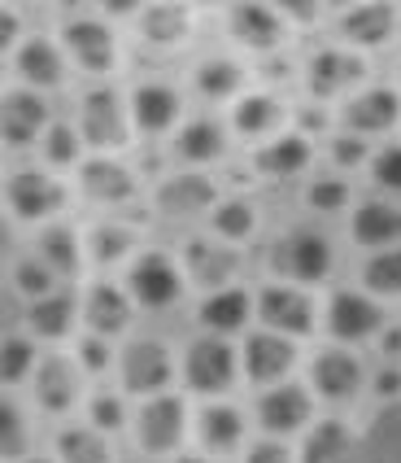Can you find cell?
Returning a JSON list of instances; mask_svg holds the SVG:
<instances>
[{"mask_svg":"<svg viewBox=\"0 0 401 463\" xmlns=\"http://www.w3.org/2000/svg\"><path fill=\"white\" fill-rule=\"evenodd\" d=\"M183 372H188V385L200 389V393H219V389L231 385V376H236V350L219 341V336H200L188 345V363H183Z\"/></svg>","mask_w":401,"mask_h":463,"instance_id":"obj_1","label":"cell"},{"mask_svg":"<svg viewBox=\"0 0 401 463\" xmlns=\"http://www.w3.org/2000/svg\"><path fill=\"white\" fill-rule=\"evenodd\" d=\"M79 123H83V140H88V145H97V149H123L126 145L123 101H118L109 88H97V92H88V97H83Z\"/></svg>","mask_w":401,"mask_h":463,"instance_id":"obj_2","label":"cell"},{"mask_svg":"<svg viewBox=\"0 0 401 463\" xmlns=\"http://www.w3.org/2000/svg\"><path fill=\"white\" fill-rule=\"evenodd\" d=\"M123 381L131 393H162L171 385V354L157 341H135L123 354Z\"/></svg>","mask_w":401,"mask_h":463,"instance_id":"obj_3","label":"cell"},{"mask_svg":"<svg viewBox=\"0 0 401 463\" xmlns=\"http://www.w3.org/2000/svg\"><path fill=\"white\" fill-rule=\"evenodd\" d=\"M179 288H183V280H179L175 262L166 254H145L131 267V293L145 307H171L179 298Z\"/></svg>","mask_w":401,"mask_h":463,"instance_id":"obj_4","label":"cell"},{"mask_svg":"<svg viewBox=\"0 0 401 463\" xmlns=\"http://www.w3.org/2000/svg\"><path fill=\"white\" fill-rule=\"evenodd\" d=\"M9 206L23 219H44V214L66 206V188L49 175H40V171H18L9 180Z\"/></svg>","mask_w":401,"mask_h":463,"instance_id":"obj_5","label":"cell"},{"mask_svg":"<svg viewBox=\"0 0 401 463\" xmlns=\"http://www.w3.org/2000/svg\"><path fill=\"white\" fill-rule=\"evenodd\" d=\"M227 23H231V35H236L240 44H249V49H275L279 35H284V18H279V9L257 5V0H240V5H231Z\"/></svg>","mask_w":401,"mask_h":463,"instance_id":"obj_6","label":"cell"},{"mask_svg":"<svg viewBox=\"0 0 401 463\" xmlns=\"http://www.w3.org/2000/svg\"><path fill=\"white\" fill-rule=\"evenodd\" d=\"M257 310H262V324H271L275 333L305 336L314 328V307H310V298L297 293V288H266Z\"/></svg>","mask_w":401,"mask_h":463,"instance_id":"obj_7","label":"cell"},{"mask_svg":"<svg viewBox=\"0 0 401 463\" xmlns=\"http://www.w3.org/2000/svg\"><path fill=\"white\" fill-rule=\"evenodd\" d=\"M179 438H183V402L171 393L149 398L140 411V441L149 450H175Z\"/></svg>","mask_w":401,"mask_h":463,"instance_id":"obj_8","label":"cell"},{"mask_svg":"<svg viewBox=\"0 0 401 463\" xmlns=\"http://www.w3.org/2000/svg\"><path fill=\"white\" fill-rule=\"evenodd\" d=\"M293 341L284 333H253L245 341V372H249V381H279L288 367H293Z\"/></svg>","mask_w":401,"mask_h":463,"instance_id":"obj_9","label":"cell"},{"mask_svg":"<svg viewBox=\"0 0 401 463\" xmlns=\"http://www.w3.org/2000/svg\"><path fill=\"white\" fill-rule=\"evenodd\" d=\"M279 267L297 280H323L331 267V250L319 232H297L279 245Z\"/></svg>","mask_w":401,"mask_h":463,"instance_id":"obj_10","label":"cell"},{"mask_svg":"<svg viewBox=\"0 0 401 463\" xmlns=\"http://www.w3.org/2000/svg\"><path fill=\"white\" fill-rule=\"evenodd\" d=\"M66 44H70V52H75V61L83 71H97L100 75V71L114 66V35L97 18H75L66 26Z\"/></svg>","mask_w":401,"mask_h":463,"instance_id":"obj_11","label":"cell"},{"mask_svg":"<svg viewBox=\"0 0 401 463\" xmlns=\"http://www.w3.org/2000/svg\"><path fill=\"white\" fill-rule=\"evenodd\" d=\"M362 75H367V61L340 49H323L310 61V88H314V97H336V92L353 88Z\"/></svg>","mask_w":401,"mask_h":463,"instance_id":"obj_12","label":"cell"},{"mask_svg":"<svg viewBox=\"0 0 401 463\" xmlns=\"http://www.w3.org/2000/svg\"><path fill=\"white\" fill-rule=\"evenodd\" d=\"M327 328L340 341H358V336L379 328V307L367 293H336L331 307H327Z\"/></svg>","mask_w":401,"mask_h":463,"instance_id":"obj_13","label":"cell"},{"mask_svg":"<svg viewBox=\"0 0 401 463\" xmlns=\"http://www.w3.org/2000/svg\"><path fill=\"white\" fill-rule=\"evenodd\" d=\"M257 420H262V429H271V433H293V429H301V424L310 420V393L297 385L271 389V393L257 398Z\"/></svg>","mask_w":401,"mask_h":463,"instance_id":"obj_14","label":"cell"},{"mask_svg":"<svg viewBox=\"0 0 401 463\" xmlns=\"http://www.w3.org/2000/svg\"><path fill=\"white\" fill-rule=\"evenodd\" d=\"M314 385H319L323 398L345 402V398H353L358 385H362V367H358V359H350L345 350H323V354L314 359Z\"/></svg>","mask_w":401,"mask_h":463,"instance_id":"obj_15","label":"cell"},{"mask_svg":"<svg viewBox=\"0 0 401 463\" xmlns=\"http://www.w3.org/2000/svg\"><path fill=\"white\" fill-rule=\"evenodd\" d=\"M401 114V101L397 92H388V88H371V92H362V97H353L350 105H345V123H350L353 131H388L393 123H397Z\"/></svg>","mask_w":401,"mask_h":463,"instance_id":"obj_16","label":"cell"},{"mask_svg":"<svg viewBox=\"0 0 401 463\" xmlns=\"http://www.w3.org/2000/svg\"><path fill=\"white\" fill-rule=\"evenodd\" d=\"M393 23H397V9H393V5H384V0H371V5L350 9V14L340 18V31L350 35L353 44L376 49V44H384V40L393 35Z\"/></svg>","mask_w":401,"mask_h":463,"instance_id":"obj_17","label":"cell"},{"mask_svg":"<svg viewBox=\"0 0 401 463\" xmlns=\"http://www.w3.org/2000/svg\"><path fill=\"white\" fill-rule=\"evenodd\" d=\"M40 128H44V101L35 92H9L5 109H0L5 145H26V140H35Z\"/></svg>","mask_w":401,"mask_h":463,"instance_id":"obj_18","label":"cell"},{"mask_svg":"<svg viewBox=\"0 0 401 463\" xmlns=\"http://www.w3.org/2000/svg\"><path fill=\"white\" fill-rule=\"evenodd\" d=\"M75 393H79V372L61 354L40 363V372H35V398H40V407L66 411L75 402Z\"/></svg>","mask_w":401,"mask_h":463,"instance_id":"obj_19","label":"cell"},{"mask_svg":"<svg viewBox=\"0 0 401 463\" xmlns=\"http://www.w3.org/2000/svg\"><path fill=\"white\" fill-rule=\"evenodd\" d=\"M214 184L205 180V175H175V180L162 184V193H157V206L166 210V214H197V210H210L214 206Z\"/></svg>","mask_w":401,"mask_h":463,"instance_id":"obj_20","label":"cell"},{"mask_svg":"<svg viewBox=\"0 0 401 463\" xmlns=\"http://www.w3.org/2000/svg\"><path fill=\"white\" fill-rule=\"evenodd\" d=\"M83 319L97 328V333H123L126 319H131V302L123 298V288L114 284H97L83 302Z\"/></svg>","mask_w":401,"mask_h":463,"instance_id":"obj_21","label":"cell"},{"mask_svg":"<svg viewBox=\"0 0 401 463\" xmlns=\"http://www.w3.org/2000/svg\"><path fill=\"white\" fill-rule=\"evenodd\" d=\"M131 109H135V123H140V131L157 136V131H166L171 123H175L179 97L171 92V88H162V83H145V88L135 92Z\"/></svg>","mask_w":401,"mask_h":463,"instance_id":"obj_22","label":"cell"},{"mask_svg":"<svg viewBox=\"0 0 401 463\" xmlns=\"http://www.w3.org/2000/svg\"><path fill=\"white\" fill-rule=\"evenodd\" d=\"M140 26H145V40H153V44H175L192 26V9L179 5V0H157V5L145 9Z\"/></svg>","mask_w":401,"mask_h":463,"instance_id":"obj_23","label":"cell"},{"mask_svg":"<svg viewBox=\"0 0 401 463\" xmlns=\"http://www.w3.org/2000/svg\"><path fill=\"white\" fill-rule=\"evenodd\" d=\"M353 236L362 245H393L401 241V210L388 202H367L353 214Z\"/></svg>","mask_w":401,"mask_h":463,"instance_id":"obj_24","label":"cell"},{"mask_svg":"<svg viewBox=\"0 0 401 463\" xmlns=\"http://www.w3.org/2000/svg\"><path fill=\"white\" fill-rule=\"evenodd\" d=\"M79 175H83V193L97 197V202H123V197H131V171L118 166V162H109V157H92Z\"/></svg>","mask_w":401,"mask_h":463,"instance_id":"obj_25","label":"cell"},{"mask_svg":"<svg viewBox=\"0 0 401 463\" xmlns=\"http://www.w3.org/2000/svg\"><path fill=\"white\" fill-rule=\"evenodd\" d=\"M200 319H205V328H214V333L245 328V319H249V293H245V288H219V293L200 307Z\"/></svg>","mask_w":401,"mask_h":463,"instance_id":"obj_26","label":"cell"},{"mask_svg":"<svg viewBox=\"0 0 401 463\" xmlns=\"http://www.w3.org/2000/svg\"><path fill=\"white\" fill-rule=\"evenodd\" d=\"M305 162H310V145H305V136H284V140H271L266 149H257V157H253V166H257L262 175H297Z\"/></svg>","mask_w":401,"mask_h":463,"instance_id":"obj_27","label":"cell"},{"mask_svg":"<svg viewBox=\"0 0 401 463\" xmlns=\"http://www.w3.org/2000/svg\"><path fill=\"white\" fill-rule=\"evenodd\" d=\"M18 71H23L31 83L57 88V83L66 79V61H61V52L52 49L49 40H31V44L18 49Z\"/></svg>","mask_w":401,"mask_h":463,"instance_id":"obj_28","label":"cell"},{"mask_svg":"<svg viewBox=\"0 0 401 463\" xmlns=\"http://www.w3.org/2000/svg\"><path fill=\"white\" fill-rule=\"evenodd\" d=\"M188 271L197 284H223L236 271V254L227 245H210V241H188Z\"/></svg>","mask_w":401,"mask_h":463,"instance_id":"obj_29","label":"cell"},{"mask_svg":"<svg viewBox=\"0 0 401 463\" xmlns=\"http://www.w3.org/2000/svg\"><path fill=\"white\" fill-rule=\"evenodd\" d=\"M223 128L214 123V118H197V123H188V128L179 131V154L188 157V162H210V157L223 154Z\"/></svg>","mask_w":401,"mask_h":463,"instance_id":"obj_30","label":"cell"},{"mask_svg":"<svg viewBox=\"0 0 401 463\" xmlns=\"http://www.w3.org/2000/svg\"><path fill=\"white\" fill-rule=\"evenodd\" d=\"M70 324H75V302H70L66 293H52V298L31 307V328L40 336H52V341H57V336L70 333Z\"/></svg>","mask_w":401,"mask_h":463,"instance_id":"obj_31","label":"cell"},{"mask_svg":"<svg viewBox=\"0 0 401 463\" xmlns=\"http://www.w3.org/2000/svg\"><path fill=\"white\" fill-rule=\"evenodd\" d=\"M240 433H245L240 411H231V407H205V411H200V438H205V446L231 450V446L240 441Z\"/></svg>","mask_w":401,"mask_h":463,"instance_id":"obj_32","label":"cell"},{"mask_svg":"<svg viewBox=\"0 0 401 463\" xmlns=\"http://www.w3.org/2000/svg\"><path fill=\"white\" fill-rule=\"evenodd\" d=\"M40 254L57 276H75L79 271V241L70 228H44L40 232Z\"/></svg>","mask_w":401,"mask_h":463,"instance_id":"obj_33","label":"cell"},{"mask_svg":"<svg viewBox=\"0 0 401 463\" xmlns=\"http://www.w3.org/2000/svg\"><path fill=\"white\" fill-rule=\"evenodd\" d=\"M345 446H350V433H345V424L327 420V424H319V429L310 433L305 450H301V463H340Z\"/></svg>","mask_w":401,"mask_h":463,"instance_id":"obj_34","label":"cell"},{"mask_svg":"<svg viewBox=\"0 0 401 463\" xmlns=\"http://www.w3.org/2000/svg\"><path fill=\"white\" fill-rule=\"evenodd\" d=\"M275 123H279L275 97H245V101L236 105V128L245 131V136H262V131H271Z\"/></svg>","mask_w":401,"mask_h":463,"instance_id":"obj_35","label":"cell"},{"mask_svg":"<svg viewBox=\"0 0 401 463\" xmlns=\"http://www.w3.org/2000/svg\"><path fill=\"white\" fill-rule=\"evenodd\" d=\"M61 459L66 463H109V450H105V441L100 433L92 429H70V433H61Z\"/></svg>","mask_w":401,"mask_h":463,"instance_id":"obj_36","label":"cell"},{"mask_svg":"<svg viewBox=\"0 0 401 463\" xmlns=\"http://www.w3.org/2000/svg\"><path fill=\"white\" fill-rule=\"evenodd\" d=\"M362 280L371 293H401V250H384L362 267Z\"/></svg>","mask_w":401,"mask_h":463,"instance_id":"obj_37","label":"cell"},{"mask_svg":"<svg viewBox=\"0 0 401 463\" xmlns=\"http://www.w3.org/2000/svg\"><path fill=\"white\" fill-rule=\"evenodd\" d=\"M197 83L205 97H227V92L240 88V66H236V61H223V57H219V61H205Z\"/></svg>","mask_w":401,"mask_h":463,"instance_id":"obj_38","label":"cell"},{"mask_svg":"<svg viewBox=\"0 0 401 463\" xmlns=\"http://www.w3.org/2000/svg\"><path fill=\"white\" fill-rule=\"evenodd\" d=\"M214 232L227 236V241H240V236H249L253 232V210L249 202H223V206L214 210Z\"/></svg>","mask_w":401,"mask_h":463,"instance_id":"obj_39","label":"cell"},{"mask_svg":"<svg viewBox=\"0 0 401 463\" xmlns=\"http://www.w3.org/2000/svg\"><path fill=\"white\" fill-rule=\"evenodd\" d=\"M135 245V232L131 228H97L92 232V254L97 262H118Z\"/></svg>","mask_w":401,"mask_h":463,"instance_id":"obj_40","label":"cell"},{"mask_svg":"<svg viewBox=\"0 0 401 463\" xmlns=\"http://www.w3.org/2000/svg\"><path fill=\"white\" fill-rule=\"evenodd\" d=\"M14 280H18L23 293H35V302H44V298H52V280H57V271H52L49 262H18Z\"/></svg>","mask_w":401,"mask_h":463,"instance_id":"obj_41","label":"cell"},{"mask_svg":"<svg viewBox=\"0 0 401 463\" xmlns=\"http://www.w3.org/2000/svg\"><path fill=\"white\" fill-rule=\"evenodd\" d=\"M44 154L49 162H75L79 157V136L66 123H52L49 136H44Z\"/></svg>","mask_w":401,"mask_h":463,"instance_id":"obj_42","label":"cell"},{"mask_svg":"<svg viewBox=\"0 0 401 463\" xmlns=\"http://www.w3.org/2000/svg\"><path fill=\"white\" fill-rule=\"evenodd\" d=\"M26 367H31V345L9 336V341H5V363H0V376L14 385L18 376H26Z\"/></svg>","mask_w":401,"mask_h":463,"instance_id":"obj_43","label":"cell"},{"mask_svg":"<svg viewBox=\"0 0 401 463\" xmlns=\"http://www.w3.org/2000/svg\"><path fill=\"white\" fill-rule=\"evenodd\" d=\"M0 455H5V459H18V455H23V424H18V411H14V407L0 411Z\"/></svg>","mask_w":401,"mask_h":463,"instance_id":"obj_44","label":"cell"},{"mask_svg":"<svg viewBox=\"0 0 401 463\" xmlns=\"http://www.w3.org/2000/svg\"><path fill=\"white\" fill-rule=\"evenodd\" d=\"M345 197H350V188L340 180H319L310 188V206L314 210H340L345 206Z\"/></svg>","mask_w":401,"mask_h":463,"instance_id":"obj_45","label":"cell"},{"mask_svg":"<svg viewBox=\"0 0 401 463\" xmlns=\"http://www.w3.org/2000/svg\"><path fill=\"white\" fill-rule=\"evenodd\" d=\"M376 180L384 184V188H397L401 193V145H393V149H384V154L376 157Z\"/></svg>","mask_w":401,"mask_h":463,"instance_id":"obj_46","label":"cell"},{"mask_svg":"<svg viewBox=\"0 0 401 463\" xmlns=\"http://www.w3.org/2000/svg\"><path fill=\"white\" fill-rule=\"evenodd\" d=\"M92 420H97L100 429H118L123 424V402L118 398H97L92 402Z\"/></svg>","mask_w":401,"mask_h":463,"instance_id":"obj_47","label":"cell"},{"mask_svg":"<svg viewBox=\"0 0 401 463\" xmlns=\"http://www.w3.org/2000/svg\"><path fill=\"white\" fill-rule=\"evenodd\" d=\"M79 359H83V367L100 372V367L109 363V345H105L100 336H83V345H79Z\"/></svg>","mask_w":401,"mask_h":463,"instance_id":"obj_48","label":"cell"},{"mask_svg":"<svg viewBox=\"0 0 401 463\" xmlns=\"http://www.w3.org/2000/svg\"><path fill=\"white\" fill-rule=\"evenodd\" d=\"M331 149H336V157H340L345 166H353V162H362V157H367V145H362L358 136H340Z\"/></svg>","mask_w":401,"mask_h":463,"instance_id":"obj_49","label":"cell"},{"mask_svg":"<svg viewBox=\"0 0 401 463\" xmlns=\"http://www.w3.org/2000/svg\"><path fill=\"white\" fill-rule=\"evenodd\" d=\"M249 463H288V450L279 441H257L249 450Z\"/></svg>","mask_w":401,"mask_h":463,"instance_id":"obj_50","label":"cell"},{"mask_svg":"<svg viewBox=\"0 0 401 463\" xmlns=\"http://www.w3.org/2000/svg\"><path fill=\"white\" fill-rule=\"evenodd\" d=\"M376 389H379V393H384V398H393V393H397V389H401V372H393V367H388V372H379Z\"/></svg>","mask_w":401,"mask_h":463,"instance_id":"obj_51","label":"cell"},{"mask_svg":"<svg viewBox=\"0 0 401 463\" xmlns=\"http://www.w3.org/2000/svg\"><path fill=\"white\" fill-rule=\"evenodd\" d=\"M384 354H388V359H397V354H401V333L384 336Z\"/></svg>","mask_w":401,"mask_h":463,"instance_id":"obj_52","label":"cell"},{"mask_svg":"<svg viewBox=\"0 0 401 463\" xmlns=\"http://www.w3.org/2000/svg\"><path fill=\"white\" fill-rule=\"evenodd\" d=\"M179 463H200V459H179Z\"/></svg>","mask_w":401,"mask_h":463,"instance_id":"obj_53","label":"cell"},{"mask_svg":"<svg viewBox=\"0 0 401 463\" xmlns=\"http://www.w3.org/2000/svg\"><path fill=\"white\" fill-rule=\"evenodd\" d=\"M35 463H49V459H35Z\"/></svg>","mask_w":401,"mask_h":463,"instance_id":"obj_54","label":"cell"}]
</instances>
